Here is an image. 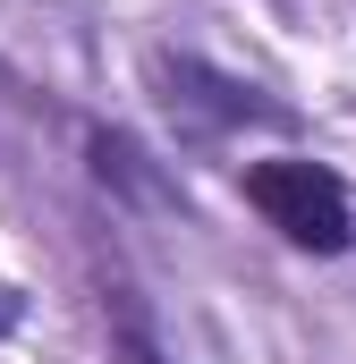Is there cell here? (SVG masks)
<instances>
[{"label": "cell", "mask_w": 356, "mask_h": 364, "mask_svg": "<svg viewBox=\"0 0 356 364\" xmlns=\"http://www.w3.org/2000/svg\"><path fill=\"white\" fill-rule=\"evenodd\" d=\"M246 203L288 246H305V255H340L348 246V186L331 170H314V161H263V170H246Z\"/></svg>", "instance_id": "1"}, {"label": "cell", "mask_w": 356, "mask_h": 364, "mask_svg": "<svg viewBox=\"0 0 356 364\" xmlns=\"http://www.w3.org/2000/svg\"><path fill=\"white\" fill-rule=\"evenodd\" d=\"M119 364H162V348L145 339V322H119Z\"/></svg>", "instance_id": "2"}, {"label": "cell", "mask_w": 356, "mask_h": 364, "mask_svg": "<svg viewBox=\"0 0 356 364\" xmlns=\"http://www.w3.org/2000/svg\"><path fill=\"white\" fill-rule=\"evenodd\" d=\"M9 322H17V296H9V288H0V331H9Z\"/></svg>", "instance_id": "3"}]
</instances>
